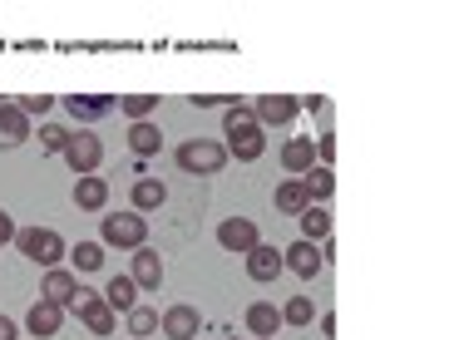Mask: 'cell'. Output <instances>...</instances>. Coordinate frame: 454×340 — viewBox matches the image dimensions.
I'll return each mask as SVG.
<instances>
[{
  "instance_id": "cell-1",
  "label": "cell",
  "mask_w": 454,
  "mask_h": 340,
  "mask_svg": "<svg viewBox=\"0 0 454 340\" xmlns=\"http://www.w3.org/2000/svg\"><path fill=\"white\" fill-rule=\"evenodd\" d=\"M227 148L238 153V163H257L262 153H267V138H262L257 119H252L247 104H238V109H227Z\"/></svg>"
},
{
  "instance_id": "cell-2",
  "label": "cell",
  "mask_w": 454,
  "mask_h": 340,
  "mask_svg": "<svg viewBox=\"0 0 454 340\" xmlns=\"http://www.w3.org/2000/svg\"><path fill=\"white\" fill-rule=\"evenodd\" d=\"M99 237H104V247H119V251H138V247H148V222H144V212H109L104 217V227H99Z\"/></svg>"
},
{
  "instance_id": "cell-3",
  "label": "cell",
  "mask_w": 454,
  "mask_h": 340,
  "mask_svg": "<svg viewBox=\"0 0 454 340\" xmlns=\"http://www.w3.org/2000/svg\"><path fill=\"white\" fill-rule=\"evenodd\" d=\"M15 242H20V251L30 261H40V267L65 261V242H59V232H50V227H20V232H15Z\"/></svg>"
},
{
  "instance_id": "cell-4",
  "label": "cell",
  "mask_w": 454,
  "mask_h": 340,
  "mask_svg": "<svg viewBox=\"0 0 454 340\" xmlns=\"http://www.w3.org/2000/svg\"><path fill=\"white\" fill-rule=\"evenodd\" d=\"M227 163V148L213 143V138H188L178 143V168L183 173H217Z\"/></svg>"
},
{
  "instance_id": "cell-5",
  "label": "cell",
  "mask_w": 454,
  "mask_h": 340,
  "mask_svg": "<svg viewBox=\"0 0 454 340\" xmlns=\"http://www.w3.org/2000/svg\"><path fill=\"white\" fill-rule=\"evenodd\" d=\"M69 311H74V316L84 321V326L94 330V336H114V326H119V321H114V306L109 301H104V296H94V291H74V301H69Z\"/></svg>"
},
{
  "instance_id": "cell-6",
  "label": "cell",
  "mask_w": 454,
  "mask_h": 340,
  "mask_svg": "<svg viewBox=\"0 0 454 340\" xmlns=\"http://www.w3.org/2000/svg\"><path fill=\"white\" fill-rule=\"evenodd\" d=\"M99 158H104V143L90 134V128L69 134V143H65V163H69L74 173H80V178H90V173L99 168Z\"/></svg>"
},
{
  "instance_id": "cell-7",
  "label": "cell",
  "mask_w": 454,
  "mask_h": 340,
  "mask_svg": "<svg viewBox=\"0 0 454 340\" xmlns=\"http://www.w3.org/2000/svg\"><path fill=\"white\" fill-rule=\"evenodd\" d=\"M296 109H301V104H296L292 94H262V99L252 104V119H257V128H286L296 119Z\"/></svg>"
},
{
  "instance_id": "cell-8",
  "label": "cell",
  "mask_w": 454,
  "mask_h": 340,
  "mask_svg": "<svg viewBox=\"0 0 454 340\" xmlns=\"http://www.w3.org/2000/svg\"><path fill=\"white\" fill-rule=\"evenodd\" d=\"M163 336L168 340H198V326H203V316H198V306H188V301H178V306H168L159 316Z\"/></svg>"
},
{
  "instance_id": "cell-9",
  "label": "cell",
  "mask_w": 454,
  "mask_h": 340,
  "mask_svg": "<svg viewBox=\"0 0 454 340\" xmlns=\"http://www.w3.org/2000/svg\"><path fill=\"white\" fill-rule=\"evenodd\" d=\"M217 242H223L227 251H242V257H247V251L262 242V232H257L252 217H227V222L217 227Z\"/></svg>"
},
{
  "instance_id": "cell-10",
  "label": "cell",
  "mask_w": 454,
  "mask_h": 340,
  "mask_svg": "<svg viewBox=\"0 0 454 340\" xmlns=\"http://www.w3.org/2000/svg\"><path fill=\"white\" fill-rule=\"evenodd\" d=\"M129 276H134L138 291H159L163 286V257L153 247H138L134 251V267H129Z\"/></svg>"
},
{
  "instance_id": "cell-11",
  "label": "cell",
  "mask_w": 454,
  "mask_h": 340,
  "mask_svg": "<svg viewBox=\"0 0 454 340\" xmlns=\"http://www.w3.org/2000/svg\"><path fill=\"white\" fill-rule=\"evenodd\" d=\"M282 267L311 282V276H317L321 267H326V261H321V247H317V242H292V247L282 251Z\"/></svg>"
},
{
  "instance_id": "cell-12",
  "label": "cell",
  "mask_w": 454,
  "mask_h": 340,
  "mask_svg": "<svg viewBox=\"0 0 454 340\" xmlns=\"http://www.w3.org/2000/svg\"><path fill=\"white\" fill-rule=\"evenodd\" d=\"M286 267H282V251L277 247H267V242H257V247L247 251V276L252 282H277Z\"/></svg>"
},
{
  "instance_id": "cell-13",
  "label": "cell",
  "mask_w": 454,
  "mask_h": 340,
  "mask_svg": "<svg viewBox=\"0 0 454 340\" xmlns=\"http://www.w3.org/2000/svg\"><path fill=\"white\" fill-rule=\"evenodd\" d=\"M114 94H69L65 99V109L74 113V119H80V124H94V119H104V113L114 109Z\"/></svg>"
},
{
  "instance_id": "cell-14",
  "label": "cell",
  "mask_w": 454,
  "mask_h": 340,
  "mask_svg": "<svg viewBox=\"0 0 454 340\" xmlns=\"http://www.w3.org/2000/svg\"><path fill=\"white\" fill-rule=\"evenodd\" d=\"M30 143V119L15 104H0V148H20Z\"/></svg>"
},
{
  "instance_id": "cell-15",
  "label": "cell",
  "mask_w": 454,
  "mask_h": 340,
  "mask_svg": "<svg viewBox=\"0 0 454 340\" xmlns=\"http://www.w3.org/2000/svg\"><path fill=\"white\" fill-rule=\"evenodd\" d=\"M74 291H80V282L65 272V267H50L45 272V286H40V301H55V306H69L74 301Z\"/></svg>"
},
{
  "instance_id": "cell-16",
  "label": "cell",
  "mask_w": 454,
  "mask_h": 340,
  "mask_svg": "<svg viewBox=\"0 0 454 340\" xmlns=\"http://www.w3.org/2000/svg\"><path fill=\"white\" fill-rule=\"evenodd\" d=\"M59 321H65V306H55V301H35L30 316H25V326H30L35 340H45V336L59 330Z\"/></svg>"
},
{
  "instance_id": "cell-17",
  "label": "cell",
  "mask_w": 454,
  "mask_h": 340,
  "mask_svg": "<svg viewBox=\"0 0 454 340\" xmlns=\"http://www.w3.org/2000/svg\"><path fill=\"white\" fill-rule=\"evenodd\" d=\"M104 203H109V182L104 178H80L74 182V207H80V212H104Z\"/></svg>"
},
{
  "instance_id": "cell-18",
  "label": "cell",
  "mask_w": 454,
  "mask_h": 340,
  "mask_svg": "<svg viewBox=\"0 0 454 340\" xmlns=\"http://www.w3.org/2000/svg\"><path fill=\"white\" fill-rule=\"evenodd\" d=\"M277 326H282V311H277L272 301H252V306H247V330L257 340H272Z\"/></svg>"
},
{
  "instance_id": "cell-19",
  "label": "cell",
  "mask_w": 454,
  "mask_h": 340,
  "mask_svg": "<svg viewBox=\"0 0 454 340\" xmlns=\"http://www.w3.org/2000/svg\"><path fill=\"white\" fill-rule=\"evenodd\" d=\"M282 168H286V173L317 168V138H292V143L282 148Z\"/></svg>"
},
{
  "instance_id": "cell-20",
  "label": "cell",
  "mask_w": 454,
  "mask_h": 340,
  "mask_svg": "<svg viewBox=\"0 0 454 340\" xmlns=\"http://www.w3.org/2000/svg\"><path fill=\"white\" fill-rule=\"evenodd\" d=\"M272 203H277V212H292V217H301V212L311 207V193H307V182H277Z\"/></svg>"
},
{
  "instance_id": "cell-21",
  "label": "cell",
  "mask_w": 454,
  "mask_h": 340,
  "mask_svg": "<svg viewBox=\"0 0 454 340\" xmlns=\"http://www.w3.org/2000/svg\"><path fill=\"white\" fill-rule=\"evenodd\" d=\"M326 237H331V212L321 203H311L301 212V242H326Z\"/></svg>"
},
{
  "instance_id": "cell-22",
  "label": "cell",
  "mask_w": 454,
  "mask_h": 340,
  "mask_svg": "<svg viewBox=\"0 0 454 340\" xmlns=\"http://www.w3.org/2000/svg\"><path fill=\"white\" fill-rule=\"evenodd\" d=\"M129 148H134L138 158H153L163 148V134H159V124H134L129 128Z\"/></svg>"
},
{
  "instance_id": "cell-23",
  "label": "cell",
  "mask_w": 454,
  "mask_h": 340,
  "mask_svg": "<svg viewBox=\"0 0 454 340\" xmlns=\"http://www.w3.org/2000/svg\"><path fill=\"white\" fill-rule=\"evenodd\" d=\"M163 197H168V188H163L159 178H138L134 182V212H153V207H163Z\"/></svg>"
},
{
  "instance_id": "cell-24",
  "label": "cell",
  "mask_w": 454,
  "mask_h": 340,
  "mask_svg": "<svg viewBox=\"0 0 454 340\" xmlns=\"http://www.w3.org/2000/svg\"><path fill=\"white\" fill-rule=\"evenodd\" d=\"M301 182H307L311 203H326V197L336 193V173H331V168H321V163H317V168H307V173H301Z\"/></svg>"
},
{
  "instance_id": "cell-25",
  "label": "cell",
  "mask_w": 454,
  "mask_h": 340,
  "mask_svg": "<svg viewBox=\"0 0 454 340\" xmlns=\"http://www.w3.org/2000/svg\"><path fill=\"white\" fill-rule=\"evenodd\" d=\"M134 296H138L134 276H114V282H109V291H104V301H109L114 311H134V306H138Z\"/></svg>"
},
{
  "instance_id": "cell-26",
  "label": "cell",
  "mask_w": 454,
  "mask_h": 340,
  "mask_svg": "<svg viewBox=\"0 0 454 340\" xmlns=\"http://www.w3.org/2000/svg\"><path fill=\"white\" fill-rule=\"evenodd\" d=\"M317 321V301L311 296H292L282 306V326H311Z\"/></svg>"
},
{
  "instance_id": "cell-27",
  "label": "cell",
  "mask_w": 454,
  "mask_h": 340,
  "mask_svg": "<svg viewBox=\"0 0 454 340\" xmlns=\"http://www.w3.org/2000/svg\"><path fill=\"white\" fill-rule=\"evenodd\" d=\"M119 109H124L134 124H148V113L159 109V99H153V94H124V99H119Z\"/></svg>"
},
{
  "instance_id": "cell-28",
  "label": "cell",
  "mask_w": 454,
  "mask_h": 340,
  "mask_svg": "<svg viewBox=\"0 0 454 340\" xmlns=\"http://www.w3.org/2000/svg\"><path fill=\"white\" fill-rule=\"evenodd\" d=\"M129 330H134V340L153 336V330H159V311H153V306H134V311H129Z\"/></svg>"
},
{
  "instance_id": "cell-29",
  "label": "cell",
  "mask_w": 454,
  "mask_h": 340,
  "mask_svg": "<svg viewBox=\"0 0 454 340\" xmlns=\"http://www.w3.org/2000/svg\"><path fill=\"white\" fill-rule=\"evenodd\" d=\"M74 267H80V272H99L104 267V242H80V247H74Z\"/></svg>"
},
{
  "instance_id": "cell-30",
  "label": "cell",
  "mask_w": 454,
  "mask_h": 340,
  "mask_svg": "<svg viewBox=\"0 0 454 340\" xmlns=\"http://www.w3.org/2000/svg\"><path fill=\"white\" fill-rule=\"evenodd\" d=\"M65 143H69V128H59V124L40 128V148H45V153H59V158H65Z\"/></svg>"
},
{
  "instance_id": "cell-31",
  "label": "cell",
  "mask_w": 454,
  "mask_h": 340,
  "mask_svg": "<svg viewBox=\"0 0 454 340\" xmlns=\"http://www.w3.org/2000/svg\"><path fill=\"white\" fill-rule=\"evenodd\" d=\"M11 104L25 113V119H30V113H45V109H55V99H50V94H25V99H11Z\"/></svg>"
},
{
  "instance_id": "cell-32",
  "label": "cell",
  "mask_w": 454,
  "mask_h": 340,
  "mask_svg": "<svg viewBox=\"0 0 454 340\" xmlns=\"http://www.w3.org/2000/svg\"><path fill=\"white\" fill-rule=\"evenodd\" d=\"M336 134H321V143H317V153H321V168H331V163H336Z\"/></svg>"
},
{
  "instance_id": "cell-33",
  "label": "cell",
  "mask_w": 454,
  "mask_h": 340,
  "mask_svg": "<svg viewBox=\"0 0 454 340\" xmlns=\"http://www.w3.org/2000/svg\"><path fill=\"white\" fill-rule=\"evenodd\" d=\"M15 232H20V227H15V222H11V212L0 207V247H5V242H15Z\"/></svg>"
},
{
  "instance_id": "cell-34",
  "label": "cell",
  "mask_w": 454,
  "mask_h": 340,
  "mask_svg": "<svg viewBox=\"0 0 454 340\" xmlns=\"http://www.w3.org/2000/svg\"><path fill=\"white\" fill-rule=\"evenodd\" d=\"M0 340H15V321L11 316H0Z\"/></svg>"
},
{
  "instance_id": "cell-35",
  "label": "cell",
  "mask_w": 454,
  "mask_h": 340,
  "mask_svg": "<svg viewBox=\"0 0 454 340\" xmlns=\"http://www.w3.org/2000/svg\"><path fill=\"white\" fill-rule=\"evenodd\" d=\"M227 340H238V336H227Z\"/></svg>"
},
{
  "instance_id": "cell-36",
  "label": "cell",
  "mask_w": 454,
  "mask_h": 340,
  "mask_svg": "<svg viewBox=\"0 0 454 340\" xmlns=\"http://www.w3.org/2000/svg\"><path fill=\"white\" fill-rule=\"evenodd\" d=\"M272 340H277V336H272Z\"/></svg>"
}]
</instances>
